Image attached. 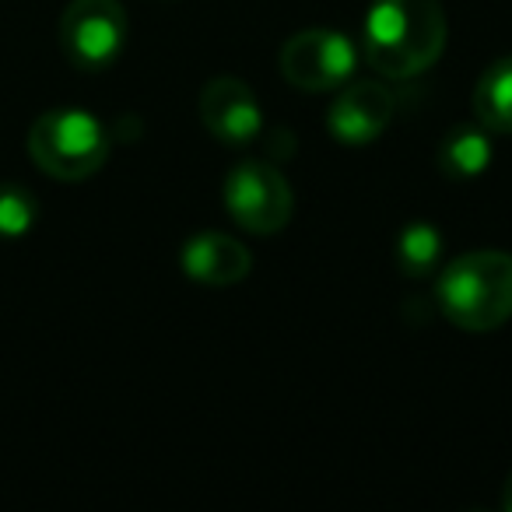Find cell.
<instances>
[{
	"instance_id": "1",
	"label": "cell",
	"mask_w": 512,
	"mask_h": 512,
	"mask_svg": "<svg viewBox=\"0 0 512 512\" xmlns=\"http://www.w3.org/2000/svg\"><path fill=\"white\" fill-rule=\"evenodd\" d=\"M446 50V15L439 0H372L365 18V53L386 78H418Z\"/></svg>"
},
{
	"instance_id": "2",
	"label": "cell",
	"mask_w": 512,
	"mask_h": 512,
	"mask_svg": "<svg viewBox=\"0 0 512 512\" xmlns=\"http://www.w3.org/2000/svg\"><path fill=\"white\" fill-rule=\"evenodd\" d=\"M439 309L453 327L484 334L512 320V256L477 249L442 271Z\"/></svg>"
},
{
	"instance_id": "3",
	"label": "cell",
	"mask_w": 512,
	"mask_h": 512,
	"mask_svg": "<svg viewBox=\"0 0 512 512\" xmlns=\"http://www.w3.org/2000/svg\"><path fill=\"white\" fill-rule=\"evenodd\" d=\"M29 155L46 176L78 183L106 165L109 134L92 113L53 109L43 113L29 130Z\"/></svg>"
},
{
	"instance_id": "4",
	"label": "cell",
	"mask_w": 512,
	"mask_h": 512,
	"mask_svg": "<svg viewBox=\"0 0 512 512\" xmlns=\"http://www.w3.org/2000/svg\"><path fill=\"white\" fill-rule=\"evenodd\" d=\"M225 207L253 235H274L292 221V186L271 162H239L225 179Z\"/></svg>"
},
{
	"instance_id": "5",
	"label": "cell",
	"mask_w": 512,
	"mask_h": 512,
	"mask_svg": "<svg viewBox=\"0 0 512 512\" xmlns=\"http://www.w3.org/2000/svg\"><path fill=\"white\" fill-rule=\"evenodd\" d=\"M127 11L120 0H71L60 18V46L81 71H102L123 53Z\"/></svg>"
},
{
	"instance_id": "6",
	"label": "cell",
	"mask_w": 512,
	"mask_h": 512,
	"mask_svg": "<svg viewBox=\"0 0 512 512\" xmlns=\"http://www.w3.org/2000/svg\"><path fill=\"white\" fill-rule=\"evenodd\" d=\"M355 46L334 29H306L281 46V74L299 92H334L355 71Z\"/></svg>"
},
{
	"instance_id": "7",
	"label": "cell",
	"mask_w": 512,
	"mask_h": 512,
	"mask_svg": "<svg viewBox=\"0 0 512 512\" xmlns=\"http://www.w3.org/2000/svg\"><path fill=\"white\" fill-rule=\"evenodd\" d=\"M200 120L221 144L246 148L264 130V109L239 78H214L200 92Z\"/></svg>"
},
{
	"instance_id": "8",
	"label": "cell",
	"mask_w": 512,
	"mask_h": 512,
	"mask_svg": "<svg viewBox=\"0 0 512 512\" xmlns=\"http://www.w3.org/2000/svg\"><path fill=\"white\" fill-rule=\"evenodd\" d=\"M393 120V95L390 88L376 85V81H355L344 88L330 106V134L348 148H362L372 144Z\"/></svg>"
},
{
	"instance_id": "9",
	"label": "cell",
	"mask_w": 512,
	"mask_h": 512,
	"mask_svg": "<svg viewBox=\"0 0 512 512\" xmlns=\"http://www.w3.org/2000/svg\"><path fill=\"white\" fill-rule=\"evenodd\" d=\"M249 267H253L249 249L239 239H232V235L200 232L183 246V271L193 281H200V285H239L249 274Z\"/></svg>"
},
{
	"instance_id": "10",
	"label": "cell",
	"mask_w": 512,
	"mask_h": 512,
	"mask_svg": "<svg viewBox=\"0 0 512 512\" xmlns=\"http://www.w3.org/2000/svg\"><path fill=\"white\" fill-rule=\"evenodd\" d=\"M474 116L484 130L512 134V57H502L481 74L474 88Z\"/></svg>"
},
{
	"instance_id": "11",
	"label": "cell",
	"mask_w": 512,
	"mask_h": 512,
	"mask_svg": "<svg viewBox=\"0 0 512 512\" xmlns=\"http://www.w3.org/2000/svg\"><path fill=\"white\" fill-rule=\"evenodd\" d=\"M491 165V141L484 127H453L439 144V169L446 179H477Z\"/></svg>"
},
{
	"instance_id": "12",
	"label": "cell",
	"mask_w": 512,
	"mask_h": 512,
	"mask_svg": "<svg viewBox=\"0 0 512 512\" xmlns=\"http://www.w3.org/2000/svg\"><path fill=\"white\" fill-rule=\"evenodd\" d=\"M442 260V235L428 221H414L397 239V267L407 278H428Z\"/></svg>"
},
{
	"instance_id": "13",
	"label": "cell",
	"mask_w": 512,
	"mask_h": 512,
	"mask_svg": "<svg viewBox=\"0 0 512 512\" xmlns=\"http://www.w3.org/2000/svg\"><path fill=\"white\" fill-rule=\"evenodd\" d=\"M39 218V204L25 186L0 183V239H22Z\"/></svg>"
},
{
	"instance_id": "14",
	"label": "cell",
	"mask_w": 512,
	"mask_h": 512,
	"mask_svg": "<svg viewBox=\"0 0 512 512\" xmlns=\"http://www.w3.org/2000/svg\"><path fill=\"white\" fill-rule=\"evenodd\" d=\"M502 502H505V509L512 512V470H509V477H505V491H502Z\"/></svg>"
}]
</instances>
